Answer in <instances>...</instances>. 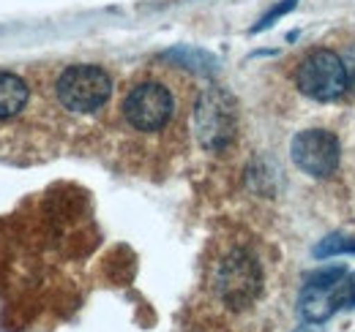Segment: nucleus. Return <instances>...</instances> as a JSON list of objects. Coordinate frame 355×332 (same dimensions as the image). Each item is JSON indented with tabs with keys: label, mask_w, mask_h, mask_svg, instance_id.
<instances>
[{
	"label": "nucleus",
	"mask_w": 355,
	"mask_h": 332,
	"mask_svg": "<svg viewBox=\"0 0 355 332\" xmlns=\"http://www.w3.org/2000/svg\"><path fill=\"white\" fill-rule=\"evenodd\" d=\"M178 112V98L173 87L162 80H139L134 82L123 101L121 115L129 123V128L139 133H159L173 123Z\"/></svg>",
	"instance_id": "nucleus-1"
},
{
	"label": "nucleus",
	"mask_w": 355,
	"mask_h": 332,
	"mask_svg": "<svg viewBox=\"0 0 355 332\" xmlns=\"http://www.w3.org/2000/svg\"><path fill=\"white\" fill-rule=\"evenodd\" d=\"M214 286L227 308L232 311L249 308L263 291V267L257 256L243 246L230 248L216 264Z\"/></svg>",
	"instance_id": "nucleus-2"
},
{
	"label": "nucleus",
	"mask_w": 355,
	"mask_h": 332,
	"mask_svg": "<svg viewBox=\"0 0 355 332\" xmlns=\"http://www.w3.org/2000/svg\"><path fill=\"white\" fill-rule=\"evenodd\" d=\"M55 95L63 109L77 112V115H93L110 101L112 80L101 66L77 63L60 71L55 82Z\"/></svg>",
	"instance_id": "nucleus-3"
},
{
	"label": "nucleus",
	"mask_w": 355,
	"mask_h": 332,
	"mask_svg": "<svg viewBox=\"0 0 355 332\" xmlns=\"http://www.w3.org/2000/svg\"><path fill=\"white\" fill-rule=\"evenodd\" d=\"M238 112L232 95L222 87H205L194 104V133L208 153H222L232 145Z\"/></svg>",
	"instance_id": "nucleus-4"
},
{
	"label": "nucleus",
	"mask_w": 355,
	"mask_h": 332,
	"mask_svg": "<svg viewBox=\"0 0 355 332\" xmlns=\"http://www.w3.org/2000/svg\"><path fill=\"white\" fill-rule=\"evenodd\" d=\"M295 84L304 95H309L314 101H334L339 98L347 87V68H345V60L342 55L331 52V49H314L309 52L298 71H295Z\"/></svg>",
	"instance_id": "nucleus-5"
},
{
	"label": "nucleus",
	"mask_w": 355,
	"mask_h": 332,
	"mask_svg": "<svg viewBox=\"0 0 355 332\" xmlns=\"http://www.w3.org/2000/svg\"><path fill=\"white\" fill-rule=\"evenodd\" d=\"M293 161L309 177H331L339 166V139L325 128H306L293 139Z\"/></svg>",
	"instance_id": "nucleus-6"
},
{
	"label": "nucleus",
	"mask_w": 355,
	"mask_h": 332,
	"mask_svg": "<svg viewBox=\"0 0 355 332\" xmlns=\"http://www.w3.org/2000/svg\"><path fill=\"white\" fill-rule=\"evenodd\" d=\"M336 289V286H334ZM334 289H320V286H309L304 284L301 289V299H298V311L309 324H322L336 313L334 305Z\"/></svg>",
	"instance_id": "nucleus-7"
},
{
	"label": "nucleus",
	"mask_w": 355,
	"mask_h": 332,
	"mask_svg": "<svg viewBox=\"0 0 355 332\" xmlns=\"http://www.w3.org/2000/svg\"><path fill=\"white\" fill-rule=\"evenodd\" d=\"M31 101V87L22 77L0 71V120L17 118Z\"/></svg>",
	"instance_id": "nucleus-8"
},
{
	"label": "nucleus",
	"mask_w": 355,
	"mask_h": 332,
	"mask_svg": "<svg viewBox=\"0 0 355 332\" xmlns=\"http://www.w3.org/2000/svg\"><path fill=\"white\" fill-rule=\"evenodd\" d=\"M167 60H173L178 66H186V68H197V71H214L216 60L202 52V49H191V46H178V49H170L164 55Z\"/></svg>",
	"instance_id": "nucleus-9"
},
{
	"label": "nucleus",
	"mask_w": 355,
	"mask_h": 332,
	"mask_svg": "<svg viewBox=\"0 0 355 332\" xmlns=\"http://www.w3.org/2000/svg\"><path fill=\"white\" fill-rule=\"evenodd\" d=\"M339 253H355V237H347V234H331V237H325V240L314 248V256H320V259L339 256Z\"/></svg>",
	"instance_id": "nucleus-10"
},
{
	"label": "nucleus",
	"mask_w": 355,
	"mask_h": 332,
	"mask_svg": "<svg viewBox=\"0 0 355 332\" xmlns=\"http://www.w3.org/2000/svg\"><path fill=\"white\" fill-rule=\"evenodd\" d=\"M342 278H345V267L334 264V267H322V270L311 273L309 278H306V284L309 286H320V289H334Z\"/></svg>",
	"instance_id": "nucleus-11"
},
{
	"label": "nucleus",
	"mask_w": 355,
	"mask_h": 332,
	"mask_svg": "<svg viewBox=\"0 0 355 332\" xmlns=\"http://www.w3.org/2000/svg\"><path fill=\"white\" fill-rule=\"evenodd\" d=\"M334 305L339 308H355V273H350L347 278H342L334 289Z\"/></svg>",
	"instance_id": "nucleus-12"
},
{
	"label": "nucleus",
	"mask_w": 355,
	"mask_h": 332,
	"mask_svg": "<svg viewBox=\"0 0 355 332\" xmlns=\"http://www.w3.org/2000/svg\"><path fill=\"white\" fill-rule=\"evenodd\" d=\"M295 6H298V0H282L279 6H273V8L268 11L266 17H263V19H260V22H257V25L252 28V33H260V30L270 28V25H273V22H276L279 17H284V14H287V11H293Z\"/></svg>",
	"instance_id": "nucleus-13"
},
{
	"label": "nucleus",
	"mask_w": 355,
	"mask_h": 332,
	"mask_svg": "<svg viewBox=\"0 0 355 332\" xmlns=\"http://www.w3.org/2000/svg\"><path fill=\"white\" fill-rule=\"evenodd\" d=\"M342 60H345V68H347V80H350V87L355 93V42L345 46L342 52Z\"/></svg>",
	"instance_id": "nucleus-14"
},
{
	"label": "nucleus",
	"mask_w": 355,
	"mask_h": 332,
	"mask_svg": "<svg viewBox=\"0 0 355 332\" xmlns=\"http://www.w3.org/2000/svg\"><path fill=\"white\" fill-rule=\"evenodd\" d=\"M298 332H317V330H314L311 324H304V327H298Z\"/></svg>",
	"instance_id": "nucleus-15"
}]
</instances>
